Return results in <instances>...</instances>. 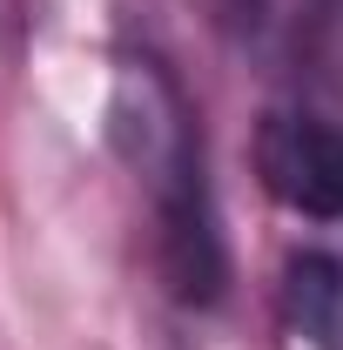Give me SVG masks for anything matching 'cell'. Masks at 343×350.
<instances>
[{"instance_id": "obj_1", "label": "cell", "mask_w": 343, "mask_h": 350, "mask_svg": "<svg viewBox=\"0 0 343 350\" xmlns=\"http://www.w3.org/2000/svg\"><path fill=\"white\" fill-rule=\"evenodd\" d=\"M108 142L155 209V250L182 304L222 297V222H215L202 122L155 54H122L108 81Z\"/></svg>"}, {"instance_id": "obj_2", "label": "cell", "mask_w": 343, "mask_h": 350, "mask_svg": "<svg viewBox=\"0 0 343 350\" xmlns=\"http://www.w3.org/2000/svg\"><path fill=\"white\" fill-rule=\"evenodd\" d=\"M256 175L276 209L343 229V122L316 108H269L256 129Z\"/></svg>"}, {"instance_id": "obj_3", "label": "cell", "mask_w": 343, "mask_h": 350, "mask_svg": "<svg viewBox=\"0 0 343 350\" xmlns=\"http://www.w3.org/2000/svg\"><path fill=\"white\" fill-rule=\"evenodd\" d=\"M290 323L316 350H343V256L337 250H297L283 269Z\"/></svg>"}]
</instances>
